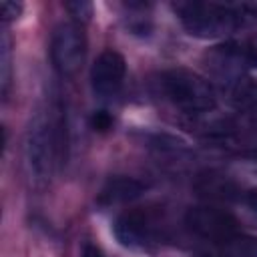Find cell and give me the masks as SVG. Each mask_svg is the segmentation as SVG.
Instances as JSON below:
<instances>
[{
    "label": "cell",
    "mask_w": 257,
    "mask_h": 257,
    "mask_svg": "<svg viewBox=\"0 0 257 257\" xmlns=\"http://www.w3.org/2000/svg\"><path fill=\"white\" fill-rule=\"evenodd\" d=\"M175 10L185 30L197 38H221L237 28V12L215 2H179Z\"/></svg>",
    "instance_id": "3"
},
{
    "label": "cell",
    "mask_w": 257,
    "mask_h": 257,
    "mask_svg": "<svg viewBox=\"0 0 257 257\" xmlns=\"http://www.w3.org/2000/svg\"><path fill=\"white\" fill-rule=\"evenodd\" d=\"M80 257H104V253H102L96 245L86 243V245H84V249H82V253H80Z\"/></svg>",
    "instance_id": "16"
},
{
    "label": "cell",
    "mask_w": 257,
    "mask_h": 257,
    "mask_svg": "<svg viewBox=\"0 0 257 257\" xmlns=\"http://www.w3.org/2000/svg\"><path fill=\"white\" fill-rule=\"evenodd\" d=\"M90 126L98 133H106L110 126H112V116L106 112V110H96L92 112L90 116Z\"/></svg>",
    "instance_id": "14"
},
{
    "label": "cell",
    "mask_w": 257,
    "mask_h": 257,
    "mask_svg": "<svg viewBox=\"0 0 257 257\" xmlns=\"http://www.w3.org/2000/svg\"><path fill=\"white\" fill-rule=\"evenodd\" d=\"M185 225L191 233L205 241L227 243L237 235L235 219L217 207H193L185 215Z\"/></svg>",
    "instance_id": "5"
},
{
    "label": "cell",
    "mask_w": 257,
    "mask_h": 257,
    "mask_svg": "<svg viewBox=\"0 0 257 257\" xmlns=\"http://www.w3.org/2000/svg\"><path fill=\"white\" fill-rule=\"evenodd\" d=\"M143 193V185L133 177H110L104 187L98 193V205L112 207V205H124L133 199H137Z\"/></svg>",
    "instance_id": "9"
},
{
    "label": "cell",
    "mask_w": 257,
    "mask_h": 257,
    "mask_svg": "<svg viewBox=\"0 0 257 257\" xmlns=\"http://www.w3.org/2000/svg\"><path fill=\"white\" fill-rule=\"evenodd\" d=\"M0 58H2V94H6L8 84H10V38L6 32L2 34Z\"/></svg>",
    "instance_id": "12"
},
{
    "label": "cell",
    "mask_w": 257,
    "mask_h": 257,
    "mask_svg": "<svg viewBox=\"0 0 257 257\" xmlns=\"http://www.w3.org/2000/svg\"><path fill=\"white\" fill-rule=\"evenodd\" d=\"M253 126H255V131H257V108H255V112H253Z\"/></svg>",
    "instance_id": "17"
},
{
    "label": "cell",
    "mask_w": 257,
    "mask_h": 257,
    "mask_svg": "<svg viewBox=\"0 0 257 257\" xmlns=\"http://www.w3.org/2000/svg\"><path fill=\"white\" fill-rule=\"evenodd\" d=\"M225 257H257V237L235 235L223 243Z\"/></svg>",
    "instance_id": "10"
},
{
    "label": "cell",
    "mask_w": 257,
    "mask_h": 257,
    "mask_svg": "<svg viewBox=\"0 0 257 257\" xmlns=\"http://www.w3.org/2000/svg\"><path fill=\"white\" fill-rule=\"evenodd\" d=\"M20 12H22V4H16V2H2V18H4L6 22L18 18Z\"/></svg>",
    "instance_id": "15"
},
{
    "label": "cell",
    "mask_w": 257,
    "mask_h": 257,
    "mask_svg": "<svg viewBox=\"0 0 257 257\" xmlns=\"http://www.w3.org/2000/svg\"><path fill=\"white\" fill-rule=\"evenodd\" d=\"M124 72H126L124 58L116 50H112V48L102 50L98 54V58L94 60L92 70H90L92 90L98 96H112V94H116L118 88L122 86Z\"/></svg>",
    "instance_id": "7"
},
{
    "label": "cell",
    "mask_w": 257,
    "mask_h": 257,
    "mask_svg": "<svg viewBox=\"0 0 257 257\" xmlns=\"http://www.w3.org/2000/svg\"><path fill=\"white\" fill-rule=\"evenodd\" d=\"M66 10H68L74 18H78V20H82V22H86V20L92 16V4H90V2H84V0L68 2V4H66Z\"/></svg>",
    "instance_id": "13"
},
{
    "label": "cell",
    "mask_w": 257,
    "mask_h": 257,
    "mask_svg": "<svg viewBox=\"0 0 257 257\" xmlns=\"http://www.w3.org/2000/svg\"><path fill=\"white\" fill-rule=\"evenodd\" d=\"M62 128L64 120L50 108H38L28 122L24 137V161L26 171L34 187H44L62 155Z\"/></svg>",
    "instance_id": "1"
},
{
    "label": "cell",
    "mask_w": 257,
    "mask_h": 257,
    "mask_svg": "<svg viewBox=\"0 0 257 257\" xmlns=\"http://www.w3.org/2000/svg\"><path fill=\"white\" fill-rule=\"evenodd\" d=\"M159 88L169 102L185 112L199 114L215 108V90L203 76L187 68H171L159 76Z\"/></svg>",
    "instance_id": "2"
},
{
    "label": "cell",
    "mask_w": 257,
    "mask_h": 257,
    "mask_svg": "<svg viewBox=\"0 0 257 257\" xmlns=\"http://www.w3.org/2000/svg\"><path fill=\"white\" fill-rule=\"evenodd\" d=\"M243 217L251 227H257V189H249L241 195Z\"/></svg>",
    "instance_id": "11"
},
{
    "label": "cell",
    "mask_w": 257,
    "mask_h": 257,
    "mask_svg": "<svg viewBox=\"0 0 257 257\" xmlns=\"http://www.w3.org/2000/svg\"><path fill=\"white\" fill-rule=\"evenodd\" d=\"M205 62L209 72L223 82H239L245 64H251L247 48L237 44L215 46L205 54Z\"/></svg>",
    "instance_id": "8"
},
{
    "label": "cell",
    "mask_w": 257,
    "mask_h": 257,
    "mask_svg": "<svg viewBox=\"0 0 257 257\" xmlns=\"http://www.w3.org/2000/svg\"><path fill=\"white\" fill-rule=\"evenodd\" d=\"M114 235L124 247L145 249L157 243L159 227L157 219L145 209H131L116 217L114 221Z\"/></svg>",
    "instance_id": "6"
},
{
    "label": "cell",
    "mask_w": 257,
    "mask_h": 257,
    "mask_svg": "<svg viewBox=\"0 0 257 257\" xmlns=\"http://www.w3.org/2000/svg\"><path fill=\"white\" fill-rule=\"evenodd\" d=\"M50 56L62 76H74L86 56V36L76 22H62L54 28L50 40Z\"/></svg>",
    "instance_id": "4"
}]
</instances>
